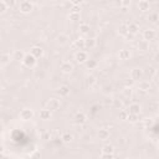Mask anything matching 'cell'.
Wrapping results in <instances>:
<instances>
[{
	"mask_svg": "<svg viewBox=\"0 0 159 159\" xmlns=\"http://www.w3.org/2000/svg\"><path fill=\"white\" fill-rule=\"evenodd\" d=\"M21 62H22V65H24L25 67H27V68H32V67L36 66V63H37V58L34 57L31 53H25V57H24V60H22Z\"/></svg>",
	"mask_w": 159,
	"mask_h": 159,
	"instance_id": "obj_1",
	"label": "cell"
},
{
	"mask_svg": "<svg viewBox=\"0 0 159 159\" xmlns=\"http://www.w3.org/2000/svg\"><path fill=\"white\" fill-rule=\"evenodd\" d=\"M19 10L22 14H30L34 10V4L31 1H29V0H22L20 2V5H19Z\"/></svg>",
	"mask_w": 159,
	"mask_h": 159,
	"instance_id": "obj_2",
	"label": "cell"
},
{
	"mask_svg": "<svg viewBox=\"0 0 159 159\" xmlns=\"http://www.w3.org/2000/svg\"><path fill=\"white\" fill-rule=\"evenodd\" d=\"M19 118L24 122H27L34 118V111L31 108H22L19 113Z\"/></svg>",
	"mask_w": 159,
	"mask_h": 159,
	"instance_id": "obj_3",
	"label": "cell"
},
{
	"mask_svg": "<svg viewBox=\"0 0 159 159\" xmlns=\"http://www.w3.org/2000/svg\"><path fill=\"white\" fill-rule=\"evenodd\" d=\"M73 122H75V124H77V125H82V124H84L86 122H87V116H86V113L84 112H76L75 113V116H73Z\"/></svg>",
	"mask_w": 159,
	"mask_h": 159,
	"instance_id": "obj_4",
	"label": "cell"
},
{
	"mask_svg": "<svg viewBox=\"0 0 159 159\" xmlns=\"http://www.w3.org/2000/svg\"><path fill=\"white\" fill-rule=\"evenodd\" d=\"M87 58H88V55H87V52L83 51V50H78V51L75 53V60H76L77 63H84V62L87 61Z\"/></svg>",
	"mask_w": 159,
	"mask_h": 159,
	"instance_id": "obj_5",
	"label": "cell"
},
{
	"mask_svg": "<svg viewBox=\"0 0 159 159\" xmlns=\"http://www.w3.org/2000/svg\"><path fill=\"white\" fill-rule=\"evenodd\" d=\"M155 37H157V32H155L154 30H152V29H147V30L143 31V40L150 42V41L155 40Z\"/></svg>",
	"mask_w": 159,
	"mask_h": 159,
	"instance_id": "obj_6",
	"label": "cell"
},
{
	"mask_svg": "<svg viewBox=\"0 0 159 159\" xmlns=\"http://www.w3.org/2000/svg\"><path fill=\"white\" fill-rule=\"evenodd\" d=\"M60 70H61L62 73L70 75V73L73 71V65H72L70 61H63V62L60 65Z\"/></svg>",
	"mask_w": 159,
	"mask_h": 159,
	"instance_id": "obj_7",
	"label": "cell"
},
{
	"mask_svg": "<svg viewBox=\"0 0 159 159\" xmlns=\"http://www.w3.org/2000/svg\"><path fill=\"white\" fill-rule=\"evenodd\" d=\"M144 75H143V70L140 68H133L130 71V80L132 81H140L143 80Z\"/></svg>",
	"mask_w": 159,
	"mask_h": 159,
	"instance_id": "obj_8",
	"label": "cell"
},
{
	"mask_svg": "<svg viewBox=\"0 0 159 159\" xmlns=\"http://www.w3.org/2000/svg\"><path fill=\"white\" fill-rule=\"evenodd\" d=\"M60 106H61V103H60V101L57 98H50L47 101V107L46 108H48L51 112H55V111H57L60 108Z\"/></svg>",
	"mask_w": 159,
	"mask_h": 159,
	"instance_id": "obj_9",
	"label": "cell"
},
{
	"mask_svg": "<svg viewBox=\"0 0 159 159\" xmlns=\"http://www.w3.org/2000/svg\"><path fill=\"white\" fill-rule=\"evenodd\" d=\"M68 41H70L68 35H66V34H63V32L58 34L57 37H56V42H57L60 46H66V45L68 43Z\"/></svg>",
	"mask_w": 159,
	"mask_h": 159,
	"instance_id": "obj_10",
	"label": "cell"
},
{
	"mask_svg": "<svg viewBox=\"0 0 159 159\" xmlns=\"http://www.w3.org/2000/svg\"><path fill=\"white\" fill-rule=\"evenodd\" d=\"M127 112H128V113H133V114H140V112H142V107H140L139 103L133 102V103H130V104L128 106Z\"/></svg>",
	"mask_w": 159,
	"mask_h": 159,
	"instance_id": "obj_11",
	"label": "cell"
},
{
	"mask_svg": "<svg viewBox=\"0 0 159 159\" xmlns=\"http://www.w3.org/2000/svg\"><path fill=\"white\" fill-rule=\"evenodd\" d=\"M51 116H52V112H51L48 108H42V109H40V112H39V118H40L41 120H48V119L51 118Z\"/></svg>",
	"mask_w": 159,
	"mask_h": 159,
	"instance_id": "obj_12",
	"label": "cell"
},
{
	"mask_svg": "<svg viewBox=\"0 0 159 159\" xmlns=\"http://www.w3.org/2000/svg\"><path fill=\"white\" fill-rule=\"evenodd\" d=\"M127 32L135 36V35L139 32V26H138V24H135V22H129V24H127Z\"/></svg>",
	"mask_w": 159,
	"mask_h": 159,
	"instance_id": "obj_13",
	"label": "cell"
},
{
	"mask_svg": "<svg viewBox=\"0 0 159 159\" xmlns=\"http://www.w3.org/2000/svg\"><path fill=\"white\" fill-rule=\"evenodd\" d=\"M30 53H31L34 57L40 58V57H42V55H43V50H42L40 46H32V47L30 48Z\"/></svg>",
	"mask_w": 159,
	"mask_h": 159,
	"instance_id": "obj_14",
	"label": "cell"
},
{
	"mask_svg": "<svg viewBox=\"0 0 159 159\" xmlns=\"http://www.w3.org/2000/svg\"><path fill=\"white\" fill-rule=\"evenodd\" d=\"M138 9L142 11V12H147L150 10V2L148 0H139L138 2Z\"/></svg>",
	"mask_w": 159,
	"mask_h": 159,
	"instance_id": "obj_15",
	"label": "cell"
},
{
	"mask_svg": "<svg viewBox=\"0 0 159 159\" xmlns=\"http://www.w3.org/2000/svg\"><path fill=\"white\" fill-rule=\"evenodd\" d=\"M57 94L60 96V97H67L68 94H70V87L68 86H66V84H62V86H60L58 88H57Z\"/></svg>",
	"mask_w": 159,
	"mask_h": 159,
	"instance_id": "obj_16",
	"label": "cell"
},
{
	"mask_svg": "<svg viewBox=\"0 0 159 159\" xmlns=\"http://www.w3.org/2000/svg\"><path fill=\"white\" fill-rule=\"evenodd\" d=\"M109 130L107 129V128H101L99 130H98V133H97V135H98V139L99 140H107L108 138H109Z\"/></svg>",
	"mask_w": 159,
	"mask_h": 159,
	"instance_id": "obj_17",
	"label": "cell"
},
{
	"mask_svg": "<svg viewBox=\"0 0 159 159\" xmlns=\"http://www.w3.org/2000/svg\"><path fill=\"white\" fill-rule=\"evenodd\" d=\"M130 56H132V53H130V51L127 50V48H122V50L119 51V53H118V57H119V60H122V61L129 60Z\"/></svg>",
	"mask_w": 159,
	"mask_h": 159,
	"instance_id": "obj_18",
	"label": "cell"
},
{
	"mask_svg": "<svg viewBox=\"0 0 159 159\" xmlns=\"http://www.w3.org/2000/svg\"><path fill=\"white\" fill-rule=\"evenodd\" d=\"M12 60L10 53H1L0 55V66H6L10 63V61Z\"/></svg>",
	"mask_w": 159,
	"mask_h": 159,
	"instance_id": "obj_19",
	"label": "cell"
},
{
	"mask_svg": "<svg viewBox=\"0 0 159 159\" xmlns=\"http://www.w3.org/2000/svg\"><path fill=\"white\" fill-rule=\"evenodd\" d=\"M11 57H12V60H15V61H17V62H21V61L24 60V57H25V53H24L21 50H15V51L12 52Z\"/></svg>",
	"mask_w": 159,
	"mask_h": 159,
	"instance_id": "obj_20",
	"label": "cell"
},
{
	"mask_svg": "<svg viewBox=\"0 0 159 159\" xmlns=\"http://www.w3.org/2000/svg\"><path fill=\"white\" fill-rule=\"evenodd\" d=\"M143 75L147 76V77H149V78H153V77L157 75V70H155V67H153V66H148V67L143 71Z\"/></svg>",
	"mask_w": 159,
	"mask_h": 159,
	"instance_id": "obj_21",
	"label": "cell"
},
{
	"mask_svg": "<svg viewBox=\"0 0 159 159\" xmlns=\"http://www.w3.org/2000/svg\"><path fill=\"white\" fill-rule=\"evenodd\" d=\"M89 30H91V27H89V25L86 24V22H82V24H80V26H78V32H80L81 35H88V34H89Z\"/></svg>",
	"mask_w": 159,
	"mask_h": 159,
	"instance_id": "obj_22",
	"label": "cell"
},
{
	"mask_svg": "<svg viewBox=\"0 0 159 159\" xmlns=\"http://www.w3.org/2000/svg\"><path fill=\"white\" fill-rule=\"evenodd\" d=\"M150 88V83L149 81H143L140 80L139 81V84H138V91H143V92H148Z\"/></svg>",
	"mask_w": 159,
	"mask_h": 159,
	"instance_id": "obj_23",
	"label": "cell"
},
{
	"mask_svg": "<svg viewBox=\"0 0 159 159\" xmlns=\"http://www.w3.org/2000/svg\"><path fill=\"white\" fill-rule=\"evenodd\" d=\"M72 139H73V135H72L70 132H65V133H62V135H61V142H62L63 144H70V143L72 142Z\"/></svg>",
	"mask_w": 159,
	"mask_h": 159,
	"instance_id": "obj_24",
	"label": "cell"
},
{
	"mask_svg": "<svg viewBox=\"0 0 159 159\" xmlns=\"http://www.w3.org/2000/svg\"><path fill=\"white\" fill-rule=\"evenodd\" d=\"M84 66H86L87 70H94L98 66V62L93 58H87V61L84 62Z\"/></svg>",
	"mask_w": 159,
	"mask_h": 159,
	"instance_id": "obj_25",
	"label": "cell"
},
{
	"mask_svg": "<svg viewBox=\"0 0 159 159\" xmlns=\"http://www.w3.org/2000/svg\"><path fill=\"white\" fill-rule=\"evenodd\" d=\"M94 46H96V40L94 39H92V37L84 39V48L86 50H92Z\"/></svg>",
	"mask_w": 159,
	"mask_h": 159,
	"instance_id": "obj_26",
	"label": "cell"
},
{
	"mask_svg": "<svg viewBox=\"0 0 159 159\" xmlns=\"http://www.w3.org/2000/svg\"><path fill=\"white\" fill-rule=\"evenodd\" d=\"M137 47H138L139 51H148V48H149V42L145 41V40H142V41L138 42Z\"/></svg>",
	"mask_w": 159,
	"mask_h": 159,
	"instance_id": "obj_27",
	"label": "cell"
},
{
	"mask_svg": "<svg viewBox=\"0 0 159 159\" xmlns=\"http://www.w3.org/2000/svg\"><path fill=\"white\" fill-rule=\"evenodd\" d=\"M101 153H107V154H114V147L112 144H106L102 147Z\"/></svg>",
	"mask_w": 159,
	"mask_h": 159,
	"instance_id": "obj_28",
	"label": "cell"
},
{
	"mask_svg": "<svg viewBox=\"0 0 159 159\" xmlns=\"http://www.w3.org/2000/svg\"><path fill=\"white\" fill-rule=\"evenodd\" d=\"M73 45H75V47H76L77 50H83V48H84V39L80 37V39L75 40Z\"/></svg>",
	"mask_w": 159,
	"mask_h": 159,
	"instance_id": "obj_29",
	"label": "cell"
},
{
	"mask_svg": "<svg viewBox=\"0 0 159 159\" xmlns=\"http://www.w3.org/2000/svg\"><path fill=\"white\" fill-rule=\"evenodd\" d=\"M148 20H149V22H152V24H157L158 20H159V16H158L157 12H149Z\"/></svg>",
	"mask_w": 159,
	"mask_h": 159,
	"instance_id": "obj_30",
	"label": "cell"
},
{
	"mask_svg": "<svg viewBox=\"0 0 159 159\" xmlns=\"http://www.w3.org/2000/svg\"><path fill=\"white\" fill-rule=\"evenodd\" d=\"M139 114H133V113H128V117H127V120L129 122V123H137L138 122V119H139V117H138Z\"/></svg>",
	"mask_w": 159,
	"mask_h": 159,
	"instance_id": "obj_31",
	"label": "cell"
},
{
	"mask_svg": "<svg viewBox=\"0 0 159 159\" xmlns=\"http://www.w3.org/2000/svg\"><path fill=\"white\" fill-rule=\"evenodd\" d=\"M68 19H70L71 21H78V20L81 19V14H80V12H73V11H71L70 15H68Z\"/></svg>",
	"mask_w": 159,
	"mask_h": 159,
	"instance_id": "obj_32",
	"label": "cell"
},
{
	"mask_svg": "<svg viewBox=\"0 0 159 159\" xmlns=\"http://www.w3.org/2000/svg\"><path fill=\"white\" fill-rule=\"evenodd\" d=\"M127 117H128V112L127 111H124V109L119 111V114H118V119L119 120H127Z\"/></svg>",
	"mask_w": 159,
	"mask_h": 159,
	"instance_id": "obj_33",
	"label": "cell"
},
{
	"mask_svg": "<svg viewBox=\"0 0 159 159\" xmlns=\"http://www.w3.org/2000/svg\"><path fill=\"white\" fill-rule=\"evenodd\" d=\"M5 4H6V6H7V9H12V7H15L16 6V0H2Z\"/></svg>",
	"mask_w": 159,
	"mask_h": 159,
	"instance_id": "obj_34",
	"label": "cell"
},
{
	"mask_svg": "<svg viewBox=\"0 0 159 159\" xmlns=\"http://www.w3.org/2000/svg\"><path fill=\"white\" fill-rule=\"evenodd\" d=\"M86 82H87V84H88V86H93V84L97 82V80H96V77H94V76H89V77L87 78V81H86Z\"/></svg>",
	"mask_w": 159,
	"mask_h": 159,
	"instance_id": "obj_35",
	"label": "cell"
},
{
	"mask_svg": "<svg viewBox=\"0 0 159 159\" xmlns=\"http://www.w3.org/2000/svg\"><path fill=\"white\" fill-rule=\"evenodd\" d=\"M6 10H7L6 4H5L2 0H0V14H5V12H6Z\"/></svg>",
	"mask_w": 159,
	"mask_h": 159,
	"instance_id": "obj_36",
	"label": "cell"
},
{
	"mask_svg": "<svg viewBox=\"0 0 159 159\" xmlns=\"http://www.w3.org/2000/svg\"><path fill=\"white\" fill-rule=\"evenodd\" d=\"M118 31H119V34H120V35H123V36H124V35L127 34V24H125V25H124V24H123V25H120Z\"/></svg>",
	"mask_w": 159,
	"mask_h": 159,
	"instance_id": "obj_37",
	"label": "cell"
},
{
	"mask_svg": "<svg viewBox=\"0 0 159 159\" xmlns=\"http://www.w3.org/2000/svg\"><path fill=\"white\" fill-rule=\"evenodd\" d=\"M120 6L124 9H128L130 6V0H120Z\"/></svg>",
	"mask_w": 159,
	"mask_h": 159,
	"instance_id": "obj_38",
	"label": "cell"
},
{
	"mask_svg": "<svg viewBox=\"0 0 159 159\" xmlns=\"http://www.w3.org/2000/svg\"><path fill=\"white\" fill-rule=\"evenodd\" d=\"M112 107H113V108H120V107H122V102L118 101V99H113Z\"/></svg>",
	"mask_w": 159,
	"mask_h": 159,
	"instance_id": "obj_39",
	"label": "cell"
},
{
	"mask_svg": "<svg viewBox=\"0 0 159 159\" xmlns=\"http://www.w3.org/2000/svg\"><path fill=\"white\" fill-rule=\"evenodd\" d=\"M63 7L70 10V9L72 7V4H71V1H70V0H63Z\"/></svg>",
	"mask_w": 159,
	"mask_h": 159,
	"instance_id": "obj_40",
	"label": "cell"
},
{
	"mask_svg": "<svg viewBox=\"0 0 159 159\" xmlns=\"http://www.w3.org/2000/svg\"><path fill=\"white\" fill-rule=\"evenodd\" d=\"M71 10H72L73 12H80V14H81V5H72Z\"/></svg>",
	"mask_w": 159,
	"mask_h": 159,
	"instance_id": "obj_41",
	"label": "cell"
},
{
	"mask_svg": "<svg viewBox=\"0 0 159 159\" xmlns=\"http://www.w3.org/2000/svg\"><path fill=\"white\" fill-rule=\"evenodd\" d=\"M101 157L102 158H106V159H111L114 157V154H107V153H101Z\"/></svg>",
	"mask_w": 159,
	"mask_h": 159,
	"instance_id": "obj_42",
	"label": "cell"
},
{
	"mask_svg": "<svg viewBox=\"0 0 159 159\" xmlns=\"http://www.w3.org/2000/svg\"><path fill=\"white\" fill-rule=\"evenodd\" d=\"M124 39H125V40H128V41H132V40L134 39V35H132V34H128V32H127V34L124 35Z\"/></svg>",
	"mask_w": 159,
	"mask_h": 159,
	"instance_id": "obj_43",
	"label": "cell"
},
{
	"mask_svg": "<svg viewBox=\"0 0 159 159\" xmlns=\"http://www.w3.org/2000/svg\"><path fill=\"white\" fill-rule=\"evenodd\" d=\"M41 138H42L43 140H47V139H50V133H47V132L42 133V134H41Z\"/></svg>",
	"mask_w": 159,
	"mask_h": 159,
	"instance_id": "obj_44",
	"label": "cell"
},
{
	"mask_svg": "<svg viewBox=\"0 0 159 159\" xmlns=\"http://www.w3.org/2000/svg\"><path fill=\"white\" fill-rule=\"evenodd\" d=\"M103 92H104V93L112 92V86H104V87H103Z\"/></svg>",
	"mask_w": 159,
	"mask_h": 159,
	"instance_id": "obj_45",
	"label": "cell"
},
{
	"mask_svg": "<svg viewBox=\"0 0 159 159\" xmlns=\"http://www.w3.org/2000/svg\"><path fill=\"white\" fill-rule=\"evenodd\" d=\"M70 1H71L72 5H81L83 0H70Z\"/></svg>",
	"mask_w": 159,
	"mask_h": 159,
	"instance_id": "obj_46",
	"label": "cell"
},
{
	"mask_svg": "<svg viewBox=\"0 0 159 159\" xmlns=\"http://www.w3.org/2000/svg\"><path fill=\"white\" fill-rule=\"evenodd\" d=\"M123 93H124V96H129V94H130V87H129V88H128V87H125Z\"/></svg>",
	"mask_w": 159,
	"mask_h": 159,
	"instance_id": "obj_47",
	"label": "cell"
},
{
	"mask_svg": "<svg viewBox=\"0 0 159 159\" xmlns=\"http://www.w3.org/2000/svg\"><path fill=\"white\" fill-rule=\"evenodd\" d=\"M5 157H6V154L4 152H0V158H5Z\"/></svg>",
	"mask_w": 159,
	"mask_h": 159,
	"instance_id": "obj_48",
	"label": "cell"
},
{
	"mask_svg": "<svg viewBox=\"0 0 159 159\" xmlns=\"http://www.w3.org/2000/svg\"><path fill=\"white\" fill-rule=\"evenodd\" d=\"M0 152H4V145L0 144Z\"/></svg>",
	"mask_w": 159,
	"mask_h": 159,
	"instance_id": "obj_49",
	"label": "cell"
},
{
	"mask_svg": "<svg viewBox=\"0 0 159 159\" xmlns=\"http://www.w3.org/2000/svg\"><path fill=\"white\" fill-rule=\"evenodd\" d=\"M52 1H58V0H52Z\"/></svg>",
	"mask_w": 159,
	"mask_h": 159,
	"instance_id": "obj_50",
	"label": "cell"
},
{
	"mask_svg": "<svg viewBox=\"0 0 159 159\" xmlns=\"http://www.w3.org/2000/svg\"><path fill=\"white\" fill-rule=\"evenodd\" d=\"M62 1H63V0H62Z\"/></svg>",
	"mask_w": 159,
	"mask_h": 159,
	"instance_id": "obj_51",
	"label": "cell"
}]
</instances>
